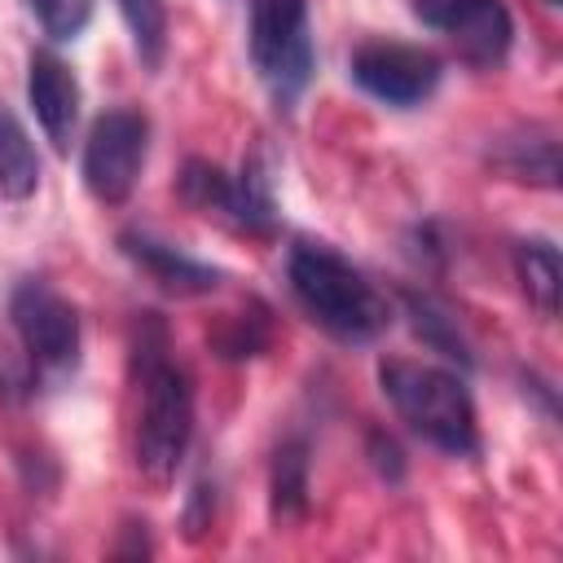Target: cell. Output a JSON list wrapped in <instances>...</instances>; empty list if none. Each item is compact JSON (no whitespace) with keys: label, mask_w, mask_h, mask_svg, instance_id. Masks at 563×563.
Masks as SVG:
<instances>
[{"label":"cell","mask_w":563,"mask_h":563,"mask_svg":"<svg viewBox=\"0 0 563 563\" xmlns=\"http://www.w3.org/2000/svg\"><path fill=\"white\" fill-rule=\"evenodd\" d=\"M440 57L431 48H418V44H391V40H378V44H365L352 53V84L361 92H369L374 101L383 106H422L435 88H440Z\"/></svg>","instance_id":"cell-8"},{"label":"cell","mask_w":563,"mask_h":563,"mask_svg":"<svg viewBox=\"0 0 563 563\" xmlns=\"http://www.w3.org/2000/svg\"><path fill=\"white\" fill-rule=\"evenodd\" d=\"M119 251L158 286V290H167V295H180V299H194V295H211L220 282H224V273L220 268H211V264H202V260H194V255H185V251H176L172 242H163V238H150V233H141V229H128V233H119Z\"/></svg>","instance_id":"cell-10"},{"label":"cell","mask_w":563,"mask_h":563,"mask_svg":"<svg viewBox=\"0 0 563 563\" xmlns=\"http://www.w3.org/2000/svg\"><path fill=\"white\" fill-rule=\"evenodd\" d=\"M40 189V158L26 136V128L13 119V110L0 106V194L22 202Z\"/></svg>","instance_id":"cell-14"},{"label":"cell","mask_w":563,"mask_h":563,"mask_svg":"<svg viewBox=\"0 0 563 563\" xmlns=\"http://www.w3.org/2000/svg\"><path fill=\"white\" fill-rule=\"evenodd\" d=\"M9 321L22 339L26 365L44 378L70 374L79 361V312L48 282L26 277L9 295Z\"/></svg>","instance_id":"cell-6"},{"label":"cell","mask_w":563,"mask_h":563,"mask_svg":"<svg viewBox=\"0 0 563 563\" xmlns=\"http://www.w3.org/2000/svg\"><path fill=\"white\" fill-rule=\"evenodd\" d=\"M405 312H409V321H413V330H418V339H422L427 347H435L440 356L457 361L462 369L475 365V356H471V347H466L457 321H453L431 295H413V290H409V295H405Z\"/></svg>","instance_id":"cell-15"},{"label":"cell","mask_w":563,"mask_h":563,"mask_svg":"<svg viewBox=\"0 0 563 563\" xmlns=\"http://www.w3.org/2000/svg\"><path fill=\"white\" fill-rule=\"evenodd\" d=\"M180 198L194 211L216 216V220H224L229 229H242V233L264 238L277 224V202H273L268 172H264L260 158H246L238 176L220 172L207 158H189L185 172H180Z\"/></svg>","instance_id":"cell-5"},{"label":"cell","mask_w":563,"mask_h":563,"mask_svg":"<svg viewBox=\"0 0 563 563\" xmlns=\"http://www.w3.org/2000/svg\"><path fill=\"white\" fill-rule=\"evenodd\" d=\"M48 40H75L92 22V0H26Z\"/></svg>","instance_id":"cell-19"},{"label":"cell","mask_w":563,"mask_h":563,"mask_svg":"<svg viewBox=\"0 0 563 563\" xmlns=\"http://www.w3.org/2000/svg\"><path fill=\"white\" fill-rule=\"evenodd\" d=\"M273 339V321H268V308L264 303H251L246 312H233L224 321V330L211 334V347L216 356L224 361H246V356H260Z\"/></svg>","instance_id":"cell-18"},{"label":"cell","mask_w":563,"mask_h":563,"mask_svg":"<svg viewBox=\"0 0 563 563\" xmlns=\"http://www.w3.org/2000/svg\"><path fill=\"white\" fill-rule=\"evenodd\" d=\"M369 462H374V471L383 479H391V484L405 479V453L387 431H369Z\"/></svg>","instance_id":"cell-20"},{"label":"cell","mask_w":563,"mask_h":563,"mask_svg":"<svg viewBox=\"0 0 563 563\" xmlns=\"http://www.w3.org/2000/svg\"><path fill=\"white\" fill-rule=\"evenodd\" d=\"M497 167L510 172L515 180H532V185H541V189H554V185H559V145H554V136H545V132L506 141V145L497 150Z\"/></svg>","instance_id":"cell-16"},{"label":"cell","mask_w":563,"mask_h":563,"mask_svg":"<svg viewBox=\"0 0 563 563\" xmlns=\"http://www.w3.org/2000/svg\"><path fill=\"white\" fill-rule=\"evenodd\" d=\"M378 387L400 413V422H409V431L422 435L431 449L449 457H471L479 449L475 400L453 369L391 356L378 361Z\"/></svg>","instance_id":"cell-3"},{"label":"cell","mask_w":563,"mask_h":563,"mask_svg":"<svg viewBox=\"0 0 563 563\" xmlns=\"http://www.w3.org/2000/svg\"><path fill=\"white\" fill-rule=\"evenodd\" d=\"M114 4L128 22V35H132L141 66L158 70L167 57V0H114Z\"/></svg>","instance_id":"cell-17"},{"label":"cell","mask_w":563,"mask_h":563,"mask_svg":"<svg viewBox=\"0 0 563 563\" xmlns=\"http://www.w3.org/2000/svg\"><path fill=\"white\" fill-rule=\"evenodd\" d=\"M515 273H519V286H523L528 303L541 317H554L559 312V295H563V260H559V246L545 242V238H523L515 246Z\"/></svg>","instance_id":"cell-13"},{"label":"cell","mask_w":563,"mask_h":563,"mask_svg":"<svg viewBox=\"0 0 563 563\" xmlns=\"http://www.w3.org/2000/svg\"><path fill=\"white\" fill-rule=\"evenodd\" d=\"M545 4H559V0H545Z\"/></svg>","instance_id":"cell-22"},{"label":"cell","mask_w":563,"mask_h":563,"mask_svg":"<svg viewBox=\"0 0 563 563\" xmlns=\"http://www.w3.org/2000/svg\"><path fill=\"white\" fill-rule=\"evenodd\" d=\"M136 471L150 488H167L194 440V383L180 365L167 361V334L154 312H145L136 325Z\"/></svg>","instance_id":"cell-1"},{"label":"cell","mask_w":563,"mask_h":563,"mask_svg":"<svg viewBox=\"0 0 563 563\" xmlns=\"http://www.w3.org/2000/svg\"><path fill=\"white\" fill-rule=\"evenodd\" d=\"M251 62L273 106L295 110L317 66L312 31H308V0H255L251 4Z\"/></svg>","instance_id":"cell-4"},{"label":"cell","mask_w":563,"mask_h":563,"mask_svg":"<svg viewBox=\"0 0 563 563\" xmlns=\"http://www.w3.org/2000/svg\"><path fill=\"white\" fill-rule=\"evenodd\" d=\"M26 101L40 119L44 136L53 141V150L66 154L70 136H75V123H79V79L57 53H31Z\"/></svg>","instance_id":"cell-11"},{"label":"cell","mask_w":563,"mask_h":563,"mask_svg":"<svg viewBox=\"0 0 563 563\" xmlns=\"http://www.w3.org/2000/svg\"><path fill=\"white\" fill-rule=\"evenodd\" d=\"M413 18L453 40L457 57L488 70L506 62L515 22L501 0H413Z\"/></svg>","instance_id":"cell-9"},{"label":"cell","mask_w":563,"mask_h":563,"mask_svg":"<svg viewBox=\"0 0 563 563\" xmlns=\"http://www.w3.org/2000/svg\"><path fill=\"white\" fill-rule=\"evenodd\" d=\"M268 515L277 528H290L308 515V440L290 435L277 444L268 466Z\"/></svg>","instance_id":"cell-12"},{"label":"cell","mask_w":563,"mask_h":563,"mask_svg":"<svg viewBox=\"0 0 563 563\" xmlns=\"http://www.w3.org/2000/svg\"><path fill=\"white\" fill-rule=\"evenodd\" d=\"M286 282L308 321L339 343H369L391 321L383 290L325 242H295L286 255Z\"/></svg>","instance_id":"cell-2"},{"label":"cell","mask_w":563,"mask_h":563,"mask_svg":"<svg viewBox=\"0 0 563 563\" xmlns=\"http://www.w3.org/2000/svg\"><path fill=\"white\" fill-rule=\"evenodd\" d=\"M216 488H207V484H194V493H189V506H185V537L189 541H198L207 528H211V497Z\"/></svg>","instance_id":"cell-21"},{"label":"cell","mask_w":563,"mask_h":563,"mask_svg":"<svg viewBox=\"0 0 563 563\" xmlns=\"http://www.w3.org/2000/svg\"><path fill=\"white\" fill-rule=\"evenodd\" d=\"M145 150H150V123L141 110H106L88 141H84V189L101 202V207H119L128 202V194L136 189V176L145 167Z\"/></svg>","instance_id":"cell-7"}]
</instances>
